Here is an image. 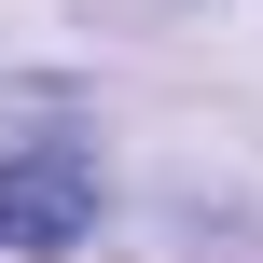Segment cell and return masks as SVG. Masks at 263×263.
I'll return each mask as SVG.
<instances>
[{
  "instance_id": "cell-1",
  "label": "cell",
  "mask_w": 263,
  "mask_h": 263,
  "mask_svg": "<svg viewBox=\"0 0 263 263\" xmlns=\"http://www.w3.org/2000/svg\"><path fill=\"white\" fill-rule=\"evenodd\" d=\"M83 222H97V153H83V139L0 153V250H69Z\"/></svg>"
}]
</instances>
